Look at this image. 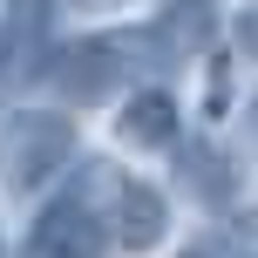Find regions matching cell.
Instances as JSON below:
<instances>
[{"label":"cell","instance_id":"cell-9","mask_svg":"<svg viewBox=\"0 0 258 258\" xmlns=\"http://www.w3.org/2000/svg\"><path fill=\"white\" fill-rule=\"evenodd\" d=\"M75 7H89V14H102V7H122V0H75Z\"/></svg>","mask_w":258,"mask_h":258},{"label":"cell","instance_id":"cell-2","mask_svg":"<svg viewBox=\"0 0 258 258\" xmlns=\"http://www.w3.org/2000/svg\"><path fill=\"white\" fill-rule=\"evenodd\" d=\"M109 238H116V231L102 224V211H95L89 197H61V204H48L34 218L27 258H102Z\"/></svg>","mask_w":258,"mask_h":258},{"label":"cell","instance_id":"cell-7","mask_svg":"<svg viewBox=\"0 0 258 258\" xmlns=\"http://www.w3.org/2000/svg\"><path fill=\"white\" fill-rule=\"evenodd\" d=\"M238 41H245V48L258 54V7H251V14H238Z\"/></svg>","mask_w":258,"mask_h":258},{"label":"cell","instance_id":"cell-4","mask_svg":"<svg viewBox=\"0 0 258 258\" xmlns=\"http://www.w3.org/2000/svg\"><path fill=\"white\" fill-rule=\"evenodd\" d=\"M54 41V0H0V54L34 61Z\"/></svg>","mask_w":258,"mask_h":258},{"label":"cell","instance_id":"cell-3","mask_svg":"<svg viewBox=\"0 0 258 258\" xmlns=\"http://www.w3.org/2000/svg\"><path fill=\"white\" fill-rule=\"evenodd\" d=\"M170 231V204L156 183L143 177H116V245L122 251H156Z\"/></svg>","mask_w":258,"mask_h":258},{"label":"cell","instance_id":"cell-5","mask_svg":"<svg viewBox=\"0 0 258 258\" xmlns=\"http://www.w3.org/2000/svg\"><path fill=\"white\" fill-rule=\"evenodd\" d=\"M116 136L136 143V150H170V143H177V102H170L163 89H136L129 109L116 116Z\"/></svg>","mask_w":258,"mask_h":258},{"label":"cell","instance_id":"cell-8","mask_svg":"<svg viewBox=\"0 0 258 258\" xmlns=\"http://www.w3.org/2000/svg\"><path fill=\"white\" fill-rule=\"evenodd\" d=\"M245 129H251V143H258V95H251V109H245Z\"/></svg>","mask_w":258,"mask_h":258},{"label":"cell","instance_id":"cell-1","mask_svg":"<svg viewBox=\"0 0 258 258\" xmlns=\"http://www.w3.org/2000/svg\"><path fill=\"white\" fill-rule=\"evenodd\" d=\"M75 156H82L75 116H61V109H14L0 122V183L7 190H41Z\"/></svg>","mask_w":258,"mask_h":258},{"label":"cell","instance_id":"cell-6","mask_svg":"<svg viewBox=\"0 0 258 258\" xmlns=\"http://www.w3.org/2000/svg\"><path fill=\"white\" fill-rule=\"evenodd\" d=\"M177 177L190 183L211 211H224L238 197V170L224 163V150H211V143H183V150H177Z\"/></svg>","mask_w":258,"mask_h":258}]
</instances>
